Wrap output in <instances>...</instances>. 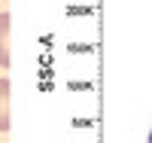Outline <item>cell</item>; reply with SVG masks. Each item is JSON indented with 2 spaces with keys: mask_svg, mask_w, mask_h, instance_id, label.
I'll list each match as a JSON object with an SVG mask.
<instances>
[{
  "mask_svg": "<svg viewBox=\"0 0 152 143\" xmlns=\"http://www.w3.org/2000/svg\"><path fill=\"white\" fill-rule=\"evenodd\" d=\"M0 67H9V12H0Z\"/></svg>",
  "mask_w": 152,
  "mask_h": 143,
  "instance_id": "obj_1",
  "label": "cell"
},
{
  "mask_svg": "<svg viewBox=\"0 0 152 143\" xmlns=\"http://www.w3.org/2000/svg\"><path fill=\"white\" fill-rule=\"evenodd\" d=\"M9 128V79L0 76V131Z\"/></svg>",
  "mask_w": 152,
  "mask_h": 143,
  "instance_id": "obj_2",
  "label": "cell"
}]
</instances>
